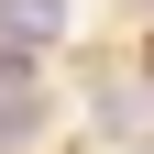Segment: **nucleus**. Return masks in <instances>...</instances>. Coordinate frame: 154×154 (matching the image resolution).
Segmentation results:
<instances>
[{
    "instance_id": "f257e3e1",
    "label": "nucleus",
    "mask_w": 154,
    "mask_h": 154,
    "mask_svg": "<svg viewBox=\"0 0 154 154\" xmlns=\"http://www.w3.org/2000/svg\"><path fill=\"white\" fill-rule=\"evenodd\" d=\"M66 22V0H0V44L22 55V44H44V33Z\"/></svg>"
},
{
    "instance_id": "f03ea898",
    "label": "nucleus",
    "mask_w": 154,
    "mask_h": 154,
    "mask_svg": "<svg viewBox=\"0 0 154 154\" xmlns=\"http://www.w3.org/2000/svg\"><path fill=\"white\" fill-rule=\"evenodd\" d=\"M33 121H44V99H33V88H0V154H22Z\"/></svg>"
}]
</instances>
